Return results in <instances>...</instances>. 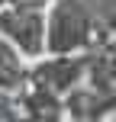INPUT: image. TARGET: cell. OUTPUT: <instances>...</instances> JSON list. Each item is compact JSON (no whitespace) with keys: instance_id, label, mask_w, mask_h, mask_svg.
<instances>
[{"instance_id":"6da1fadb","label":"cell","mask_w":116,"mask_h":122,"mask_svg":"<svg viewBox=\"0 0 116 122\" xmlns=\"http://www.w3.org/2000/svg\"><path fill=\"white\" fill-rule=\"evenodd\" d=\"M97 13L87 0H58L45 16V55H74L94 45Z\"/></svg>"},{"instance_id":"7a4b0ae2","label":"cell","mask_w":116,"mask_h":122,"mask_svg":"<svg viewBox=\"0 0 116 122\" xmlns=\"http://www.w3.org/2000/svg\"><path fill=\"white\" fill-rule=\"evenodd\" d=\"M0 39H6L26 58L45 55V13L36 6L0 10Z\"/></svg>"},{"instance_id":"3957f363","label":"cell","mask_w":116,"mask_h":122,"mask_svg":"<svg viewBox=\"0 0 116 122\" xmlns=\"http://www.w3.org/2000/svg\"><path fill=\"white\" fill-rule=\"evenodd\" d=\"M19 80V51L6 39H0V87H13Z\"/></svg>"}]
</instances>
